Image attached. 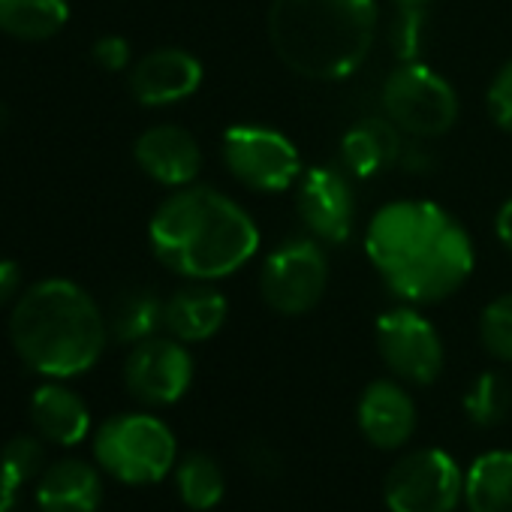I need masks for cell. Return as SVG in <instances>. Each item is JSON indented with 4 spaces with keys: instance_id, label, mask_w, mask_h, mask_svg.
Returning a JSON list of instances; mask_svg holds the SVG:
<instances>
[{
    "instance_id": "1",
    "label": "cell",
    "mask_w": 512,
    "mask_h": 512,
    "mask_svg": "<svg viewBox=\"0 0 512 512\" xmlns=\"http://www.w3.org/2000/svg\"><path fill=\"white\" fill-rule=\"evenodd\" d=\"M365 253L392 296L404 305H437L455 296L476 269L470 232L428 199H395L374 211Z\"/></svg>"
},
{
    "instance_id": "2",
    "label": "cell",
    "mask_w": 512,
    "mask_h": 512,
    "mask_svg": "<svg viewBox=\"0 0 512 512\" xmlns=\"http://www.w3.org/2000/svg\"><path fill=\"white\" fill-rule=\"evenodd\" d=\"M148 241L169 272L214 284L253 260L260 250V226L232 196L208 184H187L157 205Z\"/></svg>"
},
{
    "instance_id": "3",
    "label": "cell",
    "mask_w": 512,
    "mask_h": 512,
    "mask_svg": "<svg viewBox=\"0 0 512 512\" xmlns=\"http://www.w3.org/2000/svg\"><path fill=\"white\" fill-rule=\"evenodd\" d=\"M10 341L34 374L67 380L100 362L109 323L85 287L67 278H46L16 299Z\"/></svg>"
},
{
    "instance_id": "4",
    "label": "cell",
    "mask_w": 512,
    "mask_h": 512,
    "mask_svg": "<svg viewBox=\"0 0 512 512\" xmlns=\"http://www.w3.org/2000/svg\"><path fill=\"white\" fill-rule=\"evenodd\" d=\"M269 43L302 79H350L371 55L380 10L377 0H272Z\"/></svg>"
},
{
    "instance_id": "5",
    "label": "cell",
    "mask_w": 512,
    "mask_h": 512,
    "mask_svg": "<svg viewBox=\"0 0 512 512\" xmlns=\"http://www.w3.org/2000/svg\"><path fill=\"white\" fill-rule=\"evenodd\" d=\"M175 434L151 413H118L94 434L97 464L127 485H154L175 467Z\"/></svg>"
},
{
    "instance_id": "6",
    "label": "cell",
    "mask_w": 512,
    "mask_h": 512,
    "mask_svg": "<svg viewBox=\"0 0 512 512\" xmlns=\"http://www.w3.org/2000/svg\"><path fill=\"white\" fill-rule=\"evenodd\" d=\"M383 115L410 139L446 136L461 112L452 82L422 61L398 64L380 91Z\"/></svg>"
},
{
    "instance_id": "7",
    "label": "cell",
    "mask_w": 512,
    "mask_h": 512,
    "mask_svg": "<svg viewBox=\"0 0 512 512\" xmlns=\"http://www.w3.org/2000/svg\"><path fill=\"white\" fill-rule=\"evenodd\" d=\"M329 290V256L311 235L284 238L260 266V296L281 317L311 314Z\"/></svg>"
},
{
    "instance_id": "8",
    "label": "cell",
    "mask_w": 512,
    "mask_h": 512,
    "mask_svg": "<svg viewBox=\"0 0 512 512\" xmlns=\"http://www.w3.org/2000/svg\"><path fill=\"white\" fill-rule=\"evenodd\" d=\"M226 172L256 193H284L299 184L305 166L296 142L266 124H232L220 139Z\"/></svg>"
},
{
    "instance_id": "9",
    "label": "cell",
    "mask_w": 512,
    "mask_h": 512,
    "mask_svg": "<svg viewBox=\"0 0 512 512\" xmlns=\"http://www.w3.org/2000/svg\"><path fill=\"white\" fill-rule=\"evenodd\" d=\"M374 338L380 359L398 380L410 386H431L443 374L446 353L440 332L413 305H401L380 314Z\"/></svg>"
},
{
    "instance_id": "10",
    "label": "cell",
    "mask_w": 512,
    "mask_h": 512,
    "mask_svg": "<svg viewBox=\"0 0 512 512\" xmlns=\"http://www.w3.org/2000/svg\"><path fill=\"white\" fill-rule=\"evenodd\" d=\"M464 494V476L443 449H416L398 458L386 476L392 512H452Z\"/></svg>"
},
{
    "instance_id": "11",
    "label": "cell",
    "mask_w": 512,
    "mask_h": 512,
    "mask_svg": "<svg viewBox=\"0 0 512 512\" xmlns=\"http://www.w3.org/2000/svg\"><path fill=\"white\" fill-rule=\"evenodd\" d=\"M296 211L320 244H347L356 232V193L338 166H311L296 184Z\"/></svg>"
},
{
    "instance_id": "12",
    "label": "cell",
    "mask_w": 512,
    "mask_h": 512,
    "mask_svg": "<svg viewBox=\"0 0 512 512\" xmlns=\"http://www.w3.org/2000/svg\"><path fill=\"white\" fill-rule=\"evenodd\" d=\"M193 383V356L178 338H148L133 344L124 362V386L127 392L151 407L175 404L187 395Z\"/></svg>"
},
{
    "instance_id": "13",
    "label": "cell",
    "mask_w": 512,
    "mask_h": 512,
    "mask_svg": "<svg viewBox=\"0 0 512 512\" xmlns=\"http://www.w3.org/2000/svg\"><path fill=\"white\" fill-rule=\"evenodd\" d=\"M205 70L196 55L178 46H163L142 55L130 67V94L139 106L163 109L190 100L202 88Z\"/></svg>"
},
{
    "instance_id": "14",
    "label": "cell",
    "mask_w": 512,
    "mask_h": 512,
    "mask_svg": "<svg viewBox=\"0 0 512 512\" xmlns=\"http://www.w3.org/2000/svg\"><path fill=\"white\" fill-rule=\"evenodd\" d=\"M133 157L151 181L169 190L196 184L202 169V148L196 136L178 124H154L142 130L133 142Z\"/></svg>"
},
{
    "instance_id": "15",
    "label": "cell",
    "mask_w": 512,
    "mask_h": 512,
    "mask_svg": "<svg viewBox=\"0 0 512 512\" xmlns=\"http://www.w3.org/2000/svg\"><path fill=\"white\" fill-rule=\"evenodd\" d=\"M365 440L377 449H401L416 431V404L395 380H374L356 407Z\"/></svg>"
},
{
    "instance_id": "16",
    "label": "cell",
    "mask_w": 512,
    "mask_h": 512,
    "mask_svg": "<svg viewBox=\"0 0 512 512\" xmlns=\"http://www.w3.org/2000/svg\"><path fill=\"white\" fill-rule=\"evenodd\" d=\"M226 317H229L226 296L214 290L208 281H190L187 287L175 290L166 299L163 329L184 344H202L223 329Z\"/></svg>"
},
{
    "instance_id": "17",
    "label": "cell",
    "mask_w": 512,
    "mask_h": 512,
    "mask_svg": "<svg viewBox=\"0 0 512 512\" xmlns=\"http://www.w3.org/2000/svg\"><path fill=\"white\" fill-rule=\"evenodd\" d=\"M404 151V133L383 115L353 124L341 136V169L353 178H377L398 166Z\"/></svg>"
},
{
    "instance_id": "18",
    "label": "cell",
    "mask_w": 512,
    "mask_h": 512,
    "mask_svg": "<svg viewBox=\"0 0 512 512\" xmlns=\"http://www.w3.org/2000/svg\"><path fill=\"white\" fill-rule=\"evenodd\" d=\"M103 479L94 464L82 458H64L43 470L37 482L40 512H100Z\"/></svg>"
},
{
    "instance_id": "19",
    "label": "cell",
    "mask_w": 512,
    "mask_h": 512,
    "mask_svg": "<svg viewBox=\"0 0 512 512\" xmlns=\"http://www.w3.org/2000/svg\"><path fill=\"white\" fill-rule=\"evenodd\" d=\"M31 422L49 443L76 446L88 437L91 410L79 392H73L61 380H52L31 395Z\"/></svg>"
},
{
    "instance_id": "20",
    "label": "cell",
    "mask_w": 512,
    "mask_h": 512,
    "mask_svg": "<svg viewBox=\"0 0 512 512\" xmlns=\"http://www.w3.org/2000/svg\"><path fill=\"white\" fill-rule=\"evenodd\" d=\"M163 311H166V299H160L151 287H130L115 296L106 314L109 338L130 347L142 344L163 329Z\"/></svg>"
},
{
    "instance_id": "21",
    "label": "cell",
    "mask_w": 512,
    "mask_h": 512,
    "mask_svg": "<svg viewBox=\"0 0 512 512\" xmlns=\"http://www.w3.org/2000/svg\"><path fill=\"white\" fill-rule=\"evenodd\" d=\"M70 22L67 0H0V34L40 43L64 31Z\"/></svg>"
},
{
    "instance_id": "22",
    "label": "cell",
    "mask_w": 512,
    "mask_h": 512,
    "mask_svg": "<svg viewBox=\"0 0 512 512\" xmlns=\"http://www.w3.org/2000/svg\"><path fill=\"white\" fill-rule=\"evenodd\" d=\"M470 512H512V452H488L464 473Z\"/></svg>"
},
{
    "instance_id": "23",
    "label": "cell",
    "mask_w": 512,
    "mask_h": 512,
    "mask_svg": "<svg viewBox=\"0 0 512 512\" xmlns=\"http://www.w3.org/2000/svg\"><path fill=\"white\" fill-rule=\"evenodd\" d=\"M175 485H178V494H181L184 506H190L196 512L214 509L223 500V491H226V479H223L220 464L205 452H190L175 467Z\"/></svg>"
},
{
    "instance_id": "24",
    "label": "cell",
    "mask_w": 512,
    "mask_h": 512,
    "mask_svg": "<svg viewBox=\"0 0 512 512\" xmlns=\"http://www.w3.org/2000/svg\"><path fill=\"white\" fill-rule=\"evenodd\" d=\"M512 410V386L503 374L485 371L479 374L467 395H464V413L473 425L479 428H491L497 422H503Z\"/></svg>"
},
{
    "instance_id": "25",
    "label": "cell",
    "mask_w": 512,
    "mask_h": 512,
    "mask_svg": "<svg viewBox=\"0 0 512 512\" xmlns=\"http://www.w3.org/2000/svg\"><path fill=\"white\" fill-rule=\"evenodd\" d=\"M479 338L497 362L512 365V293H503L482 308Z\"/></svg>"
},
{
    "instance_id": "26",
    "label": "cell",
    "mask_w": 512,
    "mask_h": 512,
    "mask_svg": "<svg viewBox=\"0 0 512 512\" xmlns=\"http://www.w3.org/2000/svg\"><path fill=\"white\" fill-rule=\"evenodd\" d=\"M428 43V19L425 7H398L392 28H389V46L398 58V64L419 61Z\"/></svg>"
},
{
    "instance_id": "27",
    "label": "cell",
    "mask_w": 512,
    "mask_h": 512,
    "mask_svg": "<svg viewBox=\"0 0 512 512\" xmlns=\"http://www.w3.org/2000/svg\"><path fill=\"white\" fill-rule=\"evenodd\" d=\"M43 443L34 434H16L0 449V470H4L13 482L25 485L31 482L43 467Z\"/></svg>"
},
{
    "instance_id": "28",
    "label": "cell",
    "mask_w": 512,
    "mask_h": 512,
    "mask_svg": "<svg viewBox=\"0 0 512 512\" xmlns=\"http://www.w3.org/2000/svg\"><path fill=\"white\" fill-rule=\"evenodd\" d=\"M485 109L497 130L512 133V58L494 73V79L485 91Z\"/></svg>"
},
{
    "instance_id": "29",
    "label": "cell",
    "mask_w": 512,
    "mask_h": 512,
    "mask_svg": "<svg viewBox=\"0 0 512 512\" xmlns=\"http://www.w3.org/2000/svg\"><path fill=\"white\" fill-rule=\"evenodd\" d=\"M91 58L100 70L106 73H121V70H130V61H133V52H130V43L118 34H106L94 43L91 49Z\"/></svg>"
},
{
    "instance_id": "30",
    "label": "cell",
    "mask_w": 512,
    "mask_h": 512,
    "mask_svg": "<svg viewBox=\"0 0 512 512\" xmlns=\"http://www.w3.org/2000/svg\"><path fill=\"white\" fill-rule=\"evenodd\" d=\"M241 458L247 461V467L256 476H278L281 473V458L278 449L269 443H250L247 449H241Z\"/></svg>"
},
{
    "instance_id": "31",
    "label": "cell",
    "mask_w": 512,
    "mask_h": 512,
    "mask_svg": "<svg viewBox=\"0 0 512 512\" xmlns=\"http://www.w3.org/2000/svg\"><path fill=\"white\" fill-rule=\"evenodd\" d=\"M22 296V269L13 260H0V308Z\"/></svg>"
},
{
    "instance_id": "32",
    "label": "cell",
    "mask_w": 512,
    "mask_h": 512,
    "mask_svg": "<svg viewBox=\"0 0 512 512\" xmlns=\"http://www.w3.org/2000/svg\"><path fill=\"white\" fill-rule=\"evenodd\" d=\"M494 235H497V241L503 244V250L512 256V196L497 208V214H494Z\"/></svg>"
},
{
    "instance_id": "33",
    "label": "cell",
    "mask_w": 512,
    "mask_h": 512,
    "mask_svg": "<svg viewBox=\"0 0 512 512\" xmlns=\"http://www.w3.org/2000/svg\"><path fill=\"white\" fill-rule=\"evenodd\" d=\"M19 488H22L19 482H13L4 470H0V512H13Z\"/></svg>"
},
{
    "instance_id": "34",
    "label": "cell",
    "mask_w": 512,
    "mask_h": 512,
    "mask_svg": "<svg viewBox=\"0 0 512 512\" xmlns=\"http://www.w3.org/2000/svg\"><path fill=\"white\" fill-rule=\"evenodd\" d=\"M7 124H10V106H7L4 100H0V133L7 130Z\"/></svg>"
},
{
    "instance_id": "35",
    "label": "cell",
    "mask_w": 512,
    "mask_h": 512,
    "mask_svg": "<svg viewBox=\"0 0 512 512\" xmlns=\"http://www.w3.org/2000/svg\"><path fill=\"white\" fill-rule=\"evenodd\" d=\"M395 7H428L431 0H392Z\"/></svg>"
}]
</instances>
